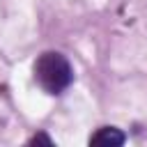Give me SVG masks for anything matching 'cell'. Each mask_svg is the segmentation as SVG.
Returning <instances> with one entry per match:
<instances>
[{"label": "cell", "instance_id": "obj_1", "mask_svg": "<svg viewBox=\"0 0 147 147\" xmlns=\"http://www.w3.org/2000/svg\"><path fill=\"white\" fill-rule=\"evenodd\" d=\"M34 80L46 94H62L71 83H74V67L71 62L57 53V51H46L37 57L34 62Z\"/></svg>", "mask_w": 147, "mask_h": 147}, {"label": "cell", "instance_id": "obj_2", "mask_svg": "<svg viewBox=\"0 0 147 147\" xmlns=\"http://www.w3.org/2000/svg\"><path fill=\"white\" fill-rule=\"evenodd\" d=\"M126 142V136L115 129V126H101L94 136H90V145H103V147H117V145H124Z\"/></svg>", "mask_w": 147, "mask_h": 147}, {"label": "cell", "instance_id": "obj_3", "mask_svg": "<svg viewBox=\"0 0 147 147\" xmlns=\"http://www.w3.org/2000/svg\"><path fill=\"white\" fill-rule=\"evenodd\" d=\"M37 142H44V145H48V147L53 145V140H51L46 133H37L34 138H30V145H37Z\"/></svg>", "mask_w": 147, "mask_h": 147}]
</instances>
